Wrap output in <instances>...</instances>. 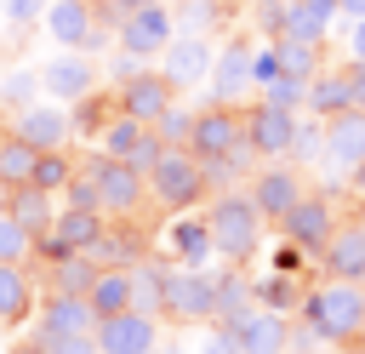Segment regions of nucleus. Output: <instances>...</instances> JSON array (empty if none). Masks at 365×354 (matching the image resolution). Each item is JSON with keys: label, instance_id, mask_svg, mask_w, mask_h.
Segmentation results:
<instances>
[{"label": "nucleus", "instance_id": "3", "mask_svg": "<svg viewBox=\"0 0 365 354\" xmlns=\"http://www.w3.org/2000/svg\"><path fill=\"white\" fill-rule=\"evenodd\" d=\"M205 223H211L217 257L245 263V257L257 251V240H262V223H268V217H262V206L251 200V188H228V194H217V200H211Z\"/></svg>", "mask_w": 365, "mask_h": 354}, {"label": "nucleus", "instance_id": "48", "mask_svg": "<svg viewBox=\"0 0 365 354\" xmlns=\"http://www.w3.org/2000/svg\"><path fill=\"white\" fill-rule=\"evenodd\" d=\"M342 6V17H365V0H336Z\"/></svg>", "mask_w": 365, "mask_h": 354}, {"label": "nucleus", "instance_id": "50", "mask_svg": "<svg viewBox=\"0 0 365 354\" xmlns=\"http://www.w3.org/2000/svg\"><path fill=\"white\" fill-rule=\"evenodd\" d=\"M302 354H336V343H331V348H302Z\"/></svg>", "mask_w": 365, "mask_h": 354}, {"label": "nucleus", "instance_id": "10", "mask_svg": "<svg viewBox=\"0 0 365 354\" xmlns=\"http://www.w3.org/2000/svg\"><path fill=\"white\" fill-rule=\"evenodd\" d=\"M319 120H325V154H319V166L354 177V166H365V108L354 103V108L319 114Z\"/></svg>", "mask_w": 365, "mask_h": 354}, {"label": "nucleus", "instance_id": "49", "mask_svg": "<svg viewBox=\"0 0 365 354\" xmlns=\"http://www.w3.org/2000/svg\"><path fill=\"white\" fill-rule=\"evenodd\" d=\"M348 183H354V194L365 200V166H354V177H348Z\"/></svg>", "mask_w": 365, "mask_h": 354}, {"label": "nucleus", "instance_id": "18", "mask_svg": "<svg viewBox=\"0 0 365 354\" xmlns=\"http://www.w3.org/2000/svg\"><path fill=\"white\" fill-rule=\"evenodd\" d=\"M325 280H359L365 285V223H336V234L319 246Z\"/></svg>", "mask_w": 365, "mask_h": 354}, {"label": "nucleus", "instance_id": "29", "mask_svg": "<svg viewBox=\"0 0 365 354\" xmlns=\"http://www.w3.org/2000/svg\"><path fill=\"white\" fill-rule=\"evenodd\" d=\"M29 308H34V285H29L23 263H0V325L23 320Z\"/></svg>", "mask_w": 365, "mask_h": 354}, {"label": "nucleus", "instance_id": "42", "mask_svg": "<svg viewBox=\"0 0 365 354\" xmlns=\"http://www.w3.org/2000/svg\"><path fill=\"white\" fill-rule=\"evenodd\" d=\"M257 297H262L268 308H291V297H297V285H291V274L279 268L274 280H262V285H257Z\"/></svg>", "mask_w": 365, "mask_h": 354}, {"label": "nucleus", "instance_id": "16", "mask_svg": "<svg viewBox=\"0 0 365 354\" xmlns=\"http://www.w3.org/2000/svg\"><path fill=\"white\" fill-rule=\"evenodd\" d=\"M245 137L262 160H285L291 154V137H297V108H279V103H251L245 108Z\"/></svg>", "mask_w": 365, "mask_h": 354}, {"label": "nucleus", "instance_id": "35", "mask_svg": "<svg viewBox=\"0 0 365 354\" xmlns=\"http://www.w3.org/2000/svg\"><path fill=\"white\" fill-rule=\"evenodd\" d=\"M40 251V240L11 217V206H0V263H29Z\"/></svg>", "mask_w": 365, "mask_h": 354}, {"label": "nucleus", "instance_id": "26", "mask_svg": "<svg viewBox=\"0 0 365 354\" xmlns=\"http://www.w3.org/2000/svg\"><path fill=\"white\" fill-rule=\"evenodd\" d=\"M6 206H11V217H17V223L34 234V240H46V234H51V223H57V211H51V194H46V188H34V183L11 188V200H6Z\"/></svg>", "mask_w": 365, "mask_h": 354}, {"label": "nucleus", "instance_id": "51", "mask_svg": "<svg viewBox=\"0 0 365 354\" xmlns=\"http://www.w3.org/2000/svg\"><path fill=\"white\" fill-rule=\"evenodd\" d=\"M11 354H40V348H34V343H29V348H11Z\"/></svg>", "mask_w": 365, "mask_h": 354}, {"label": "nucleus", "instance_id": "11", "mask_svg": "<svg viewBox=\"0 0 365 354\" xmlns=\"http://www.w3.org/2000/svg\"><path fill=\"white\" fill-rule=\"evenodd\" d=\"M240 143H245V114H240L234 103H211V108L194 114L188 148H194L200 160H217V154H228V148H240Z\"/></svg>", "mask_w": 365, "mask_h": 354}, {"label": "nucleus", "instance_id": "7", "mask_svg": "<svg viewBox=\"0 0 365 354\" xmlns=\"http://www.w3.org/2000/svg\"><path fill=\"white\" fill-rule=\"evenodd\" d=\"M217 325L228 331V343H234V354H285L291 348V325H285V314L279 308H228V314H217Z\"/></svg>", "mask_w": 365, "mask_h": 354}, {"label": "nucleus", "instance_id": "52", "mask_svg": "<svg viewBox=\"0 0 365 354\" xmlns=\"http://www.w3.org/2000/svg\"><path fill=\"white\" fill-rule=\"evenodd\" d=\"M354 354H365V337H359V343H354Z\"/></svg>", "mask_w": 365, "mask_h": 354}, {"label": "nucleus", "instance_id": "19", "mask_svg": "<svg viewBox=\"0 0 365 354\" xmlns=\"http://www.w3.org/2000/svg\"><path fill=\"white\" fill-rule=\"evenodd\" d=\"M11 131H17V137H29L34 148H68L74 120H68V108L51 97V103H29V108L11 120Z\"/></svg>", "mask_w": 365, "mask_h": 354}, {"label": "nucleus", "instance_id": "38", "mask_svg": "<svg viewBox=\"0 0 365 354\" xmlns=\"http://www.w3.org/2000/svg\"><path fill=\"white\" fill-rule=\"evenodd\" d=\"M34 91H46V86H40V74H11V80L0 86V103L11 108V120H17V114L34 103Z\"/></svg>", "mask_w": 365, "mask_h": 354}, {"label": "nucleus", "instance_id": "22", "mask_svg": "<svg viewBox=\"0 0 365 354\" xmlns=\"http://www.w3.org/2000/svg\"><path fill=\"white\" fill-rule=\"evenodd\" d=\"M165 246H171V257L188 263V268H205V263L217 257V240H211V223H205V217H177V223L165 228Z\"/></svg>", "mask_w": 365, "mask_h": 354}, {"label": "nucleus", "instance_id": "39", "mask_svg": "<svg viewBox=\"0 0 365 354\" xmlns=\"http://www.w3.org/2000/svg\"><path fill=\"white\" fill-rule=\"evenodd\" d=\"M171 17H177V34H205L211 17H217V6H211V0H182Z\"/></svg>", "mask_w": 365, "mask_h": 354}, {"label": "nucleus", "instance_id": "47", "mask_svg": "<svg viewBox=\"0 0 365 354\" xmlns=\"http://www.w3.org/2000/svg\"><path fill=\"white\" fill-rule=\"evenodd\" d=\"M354 103L365 108V63H354Z\"/></svg>", "mask_w": 365, "mask_h": 354}, {"label": "nucleus", "instance_id": "27", "mask_svg": "<svg viewBox=\"0 0 365 354\" xmlns=\"http://www.w3.org/2000/svg\"><path fill=\"white\" fill-rule=\"evenodd\" d=\"M86 303L97 308V320H108V314L131 308V268H97V280H91Z\"/></svg>", "mask_w": 365, "mask_h": 354}, {"label": "nucleus", "instance_id": "25", "mask_svg": "<svg viewBox=\"0 0 365 354\" xmlns=\"http://www.w3.org/2000/svg\"><path fill=\"white\" fill-rule=\"evenodd\" d=\"M308 108H314V114H342V108H354V69H348V74L319 69V74L308 80Z\"/></svg>", "mask_w": 365, "mask_h": 354}, {"label": "nucleus", "instance_id": "5", "mask_svg": "<svg viewBox=\"0 0 365 354\" xmlns=\"http://www.w3.org/2000/svg\"><path fill=\"white\" fill-rule=\"evenodd\" d=\"M86 166H91V177H97V206H103L108 217H137V211L154 200L143 166H131V160H120V154H97V160H86Z\"/></svg>", "mask_w": 365, "mask_h": 354}, {"label": "nucleus", "instance_id": "20", "mask_svg": "<svg viewBox=\"0 0 365 354\" xmlns=\"http://www.w3.org/2000/svg\"><path fill=\"white\" fill-rule=\"evenodd\" d=\"M308 188H302V166H262L257 177H251V200L262 206V217H285L297 200H302Z\"/></svg>", "mask_w": 365, "mask_h": 354}, {"label": "nucleus", "instance_id": "1", "mask_svg": "<svg viewBox=\"0 0 365 354\" xmlns=\"http://www.w3.org/2000/svg\"><path fill=\"white\" fill-rule=\"evenodd\" d=\"M302 314H308V331L319 343H336V348L359 343L365 337V285L359 280H319L308 291Z\"/></svg>", "mask_w": 365, "mask_h": 354}, {"label": "nucleus", "instance_id": "31", "mask_svg": "<svg viewBox=\"0 0 365 354\" xmlns=\"http://www.w3.org/2000/svg\"><path fill=\"white\" fill-rule=\"evenodd\" d=\"M91 280H97V263L86 257V251H63V257H51V285L57 291H91Z\"/></svg>", "mask_w": 365, "mask_h": 354}, {"label": "nucleus", "instance_id": "15", "mask_svg": "<svg viewBox=\"0 0 365 354\" xmlns=\"http://www.w3.org/2000/svg\"><path fill=\"white\" fill-rule=\"evenodd\" d=\"M171 91H177V86L165 80V69H143V63H137V69H131V74L114 86L120 108H125V114H137V120H148V126H154V120L171 108Z\"/></svg>", "mask_w": 365, "mask_h": 354}, {"label": "nucleus", "instance_id": "21", "mask_svg": "<svg viewBox=\"0 0 365 354\" xmlns=\"http://www.w3.org/2000/svg\"><path fill=\"white\" fill-rule=\"evenodd\" d=\"M120 228H103L91 246H86V257L97 263V268H131V263H143V251H148V240L131 228V217H114Z\"/></svg>", "mask_w": 365, "mask_h": 354}, {"label": "nucleus", "instance_id": "28", "mask_svg": "<svg viewBox=\"0 0 365 354\" xmlns=\"http://www.w3.org/2000/svg\"><path fill=\"white\" fill-rule=\"evenodd\" d=\"M34 160H40V148H34L29 137L0 131V183H6V188H23V183L34 177Z\"/></svg>", "mask_w": 365, "mask_h": 354}, {"label": "nucleus", "instance_id": "44", "mask_svg": "<svg viewBox=\"0 0 365 354\" xmlns=\"http://www.w3.org/2000/svg\"><path fill=\"white\" fill-rule=\"evenodd\" d=\"M348 57L365 63V17H354V29H348Z\"/></svg>", "mask_w": 365, "mask_h": 354}, {"label": "nucleus", "instance_id": "12", "mask_svg": "<svg viewBox=\"0 0 365 354\" xmlns=\"http://www.w3.org/2000/svg\"><path fill=\"white\" fill-rule=\"evenodd\" d=\"M279 234H285L291 246H302V251L319 257V246L336 234V206H331V194H302V200L279 217Z\"/></svg>", "mask_w": 365, "mask_h": 354}, {"label": "nucleus", "instance_id": "30", "mask_svg": "<svg viewBox=\"0 0 365 354\" xmlns=\"http://www.w3.org/2000/svg\"><path fill=\"white\" fill-rule=\"evenodd\" d=\"M143 137H148V120H137V114H125V108H120V114H114V120L97 131V148H103V154H120V160H131Z\"/></svg>", "mask_w": 365, "mask_h": 354}, {"label": "nucleus", "instance_id": "40", "mask_svg": "<svg viewBox=\"0 0 365 354\" xmlns=\"http://www.w3.org/2000/svg\"><path fill=\"white\" fill-rule=\"evenodd\" d=\"M154 131H160V137H165V143H188V131H194V114H188V108H177V103H171V108H165V114H160V120H154Z\"/></svg>", "mask_w": 365, "mask_h": 354}, {"label": "nucleus", "instance_id": "24", "mask_svg": "<svg viewBox=\"0 0 365 354\" xmlns=\"http://www.w3.org/2000/svg\"><path fill=\"white\" fill-rule=\"evenodd\" d=\"M342 17V6L336 0H285V34H297V40H325V29Z\"/></svg>", "mask_w": 365, "mask_h": 354}, {"label": "nucleus", "instance_id": "23", "mask_svg": "<svg viewBox=\"0 0 365 354\" xmlns=\"http://www.w3.org/2000/svg\"><path fill=\"white\" fill-rule=\"evenodd\" d=\"M40 325H51V331H97V308L80 291H51L40 303Z\"/></svg>", "mask_w": 365, "mask_h": 354}, {"label": "nucleus", "instance_id": "8", "mask_svg": "<svg viewBox=\"0 0 365 354\" xmlns=\"http://www.w3.org/2000/svg\"><path fill=\"white\" fill-rule=\"evenodd\" d=\"M171 34H177V17H171V6L165 0H154V6H137V11H125L120 23H114V46L120 51H131V57H160L165 46H171Z\"/></svg>", "mask_w": 365, "mask_h": 354}, {"label": "nucleus", "instance_id": "37", "mask_svg": "<svg viewBox=\"0 0 365 354\" xmlns=\"http://www.w3.org/2000/svg\"><path fill=\"white\" fill-rule=\"evenodd\" d=\"M262 103H279V108H308V80L279 74V80H268V86H262Z\"/></svg>", "mask_w": 365, "mask_h": 354}, {"label": "nucleus", "instance_id": "46", "mask_svg": "<svg viewBox=\"0 0 365 354\" xmlns=\"http://www.w3.org/2000/svg\"><path fill=\"white\" fill-rule=\"evenodd\" d=\"M97 6H103V11H108V17L120 23L125 11H137V6H154V0H97Z\"/></svg>", "mask_w": 365, "mask_h": 354}, {"label": "nucleus", "instance_id": "33", "mask_svg": "<svg viewBox=\"0 0 365 354\" xmlns=\"http://www.w3.org/2000/svg\"><path fill=\"white\" fill-rule=\"evenodd\" d=\"M274 46H279V63H285V74H297V80H314V74H319V46H314V40L274 34Z\"/></svg>", "mask_w": 365, "mask_h": 354}, {"label": "nucleus", "instance_id": "2", "mask_svg": "<svg viewBox=\"0 0 365 354\" xmlns=\"http://www.w3.org/2000/svg\"><path fill=\"white\" fill-rule=\"evenodd\" d=\"M160 320L171 325H217V274L165 263L160 268Z\"/></svg>", "mask_w": 365, "mask_h": 354}, {"label": "nucleus", "instance_id": "14", "mask_svg": "<svg viewBox=\"0 0 365 354\" xmlns=\"http://www.w3.org/2000/svg\"><path fill=\"white\" fill-rule=\"evenodd\" d=\"M211 63H217V51H211L205 34H171V46L160 51V69H165V80H171L177 91L205 86V80H211Z\"/></svg>", "mask_w": 365, "mask_h": 354}, {"label": "nucleus", "instance_id": "41", "mask_svg": "<svg viewBox=\"0 0 365 354\" xmlns=\"http://www.w3.org/2000/svg\"><path fill=\"white\" fill-rule=\"evenodd\" d=\"M251 74H257V91H262L268 80H279V74H285V63H279V46H257V51H251Z\"/></svg>", "mask_w": 365, "mask_h": 354}, {"label": "nucleus", "instance_id": "9", "mask_svg": "<svg viewBox=\"0 0 365 354\" xmlns=\"http://www.w3.org/2000/svg\"><path fill=\"white\" fill-rule=\"evenodd\" d=\"M97 348L103 354H154L160 348V314L148 308H120L97 320Z\"/></svg>", "mask_w": 365, "mask_h": 354}, {"label": "nucleus", "instance_id": "32", "mask_svg": "<svg viewBox=\"0 0 365 354\" xmlns=\"http://www.w3.org/2000/svg\"><path fill=\"white\" fill-rule=\"evenodd\" d=\"M40 354H103L97 348V331H51V325H34L29 337Z\"/></svg>", "mask_w": 365, "mask_h": 354}, {"label": "nucleus", "instance_id": "43", "mask_svg": "<svg viewBox=\"0 0 365 354\" xmlns=\"http://www.w3.org/2000/svg\"><path fill=\"white\" fill-rule=\"evenodd\" d=\"M6 17L11 23H34V17H46V0H6Z\"/></svg>", "mask_w": 365, "mask_h": 354}, {"label": "nucleus", "instance_id": "36", "mask_svg": "<svg viewBox=\"0 0 365 354\" xmlns=\"http://www.w3.org/2000/svg\"><path fill=\"white\" fill-rule=\"evenodd\" d=\"M160 268L165 263H131V308L160 314Z\"/></svg>", "mask_w": 365, "mask_h": 354}, {"label": "nucleus", "instance_id": "17", "mask_svg": "<svg viewBox=\"0 0 365 354\" xmlns=\"http://www.w3.org/2000/svg\"><path fill=\"white\" fill-rule=\"evenodd\" d=\"M40 86H46V97H57V103H80L86 91H97V69H91V51H57L46 69H40Z\"/></svg>", "mask_w": 365, "mask_h": 354}, {"label": "nucleus", "instance_id": "13", "mask_svg": "<svg viewBox=\"0 0 365 354\" xmlns=\"http://www.w3.org/2000/svg\"><path fill=\"white\" fill-rule=\"evenodd\" d=\"M251 40H228L222 51H217V63H211V80H205V91H211V103H245L251 91H257V74H251Z\"/></svg>", "mask_w": 365, "mask_h": 354}, {"label": "nucleus", "instance_id": "6", "mask_svg": "<svg viewBox=\"0 0 365 354\" xmlns=\"http://www.w3.org/2000/svg\"><path fill=\"white\" fill-rule=\"evenodd\" d=\"M46 34L68 51H103L108 46V11L97 0H46Z\"/></svg>", "mask_w": 365, "mask_h": 354}, {"label": "nucleus", "instance_id": "34", "mask_svg": "<svg viewBox=\"0 0 365 354\" xmlns=\"http://www.w3.org/2000/svg\"><path fill=\"white\" fill-rule=\"evenodd\" d=\"M74 171H80V166H74L63 148H40V160H34V177H29V183H34V188H46V194H63Z\"/></svg>", "mask_w": 365, "mask_h": 354}, {"label": "nucleus", "instance_id": "4", "mask_svg": "<svg viewBox=\"0 0 365 354\" xmlns=\"http://www.w3.org/2000/svg\"><path fill=\"white\" fill-rule=\"evenodd\" d=\"M205 188H211L205 160H200L188 143H165V148H160V160L148 166V194H154L165 211H188Z\"/></svg>", "mask_w": 365, "mask_h": 354}, {"label": "nucleus", "instance_id": "45", "mask_svg": "<svg viewBox=\"0 0 365 354\" xmlns=\"http://www.w3.org/2000/svg\"><path fill=\"white\" fill-rule=\"evenodd\" d=\"M194 354H234V343H228V331L217 325V331H211V337H205V343H200Z\"/></svg>", "mask_w": 365, "mask_h": 354}]
</instances>
